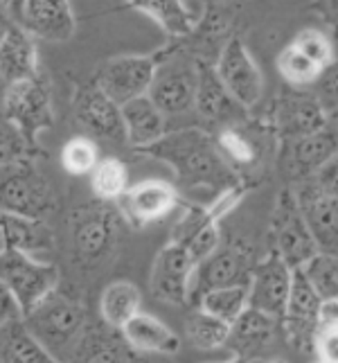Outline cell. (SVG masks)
<instances>
[{"label":"cell","mask_w":338,"mask_h":363,"mask_svg":"<svg viewBox=\"0 0 338 363\" xmlns=\"http://www.w3.org/2000/svg\"><path fill=\"white\" fill-rule=\"evenodd\" d=\"M142 152L165 160L185 190H192V187L228 190L237 185V174L230 162L221 156L217 143L201 129H179L165 133L158 143Z\"/></svg>","instance_id":"1"},{"label":"cell","mask_w":338,"mask_h":363,"mask_svg":"<svg viewBox=\"0 0 338 363\" xmlns=\"http://www.w3.org/2000/svg\"><path fill=\"white\" fill-rule=\"evenodd\" d=\"M23 323L50 354L64 363L72 361L74 347L86 330L81 307L57 291L36 305L28 316H23Z\"/></svg>","instance_id":"2"},{"label":"cell","mask_w":338,"mask_h":363,"mask_svg":"<svg viewBox=\"0 0 338 363\" xmlns=\"http://www.w3.org/2000/svg\"><path fill=\"white\" fill-rule=\"evenodd\" d=\"M120 212L108 201L77 208L70 215V242L81 267H97L116 250L120 237Z\"/></svg>","instance_id":"3"},{"label":"cell","mask_w":338,"mask_h":363,"mask_svg":"<svg viewBox=\"0 0 338 363\" xmlns=\"http://www.w3.org/2000/svg\"><path fill=\"white\" fill-rule=\"evenodd\" d=\"M57 208L52 185L30 160L0 165V212L45 219Z\"/></svg>","instance_id":"4"},{"label":"cell","mask_w":338,"mask_h":363,"mask_svg":"<svg viewBox=\"0 0 338 363\" xmlns=\"http://www.w3.org/2000/svg\"><path fill=\"white\" fill-rule=\"evenodd\" d=\"M0 282L14 296L21 314L28 316L36 305L57 291L59 269L47 262H39L30 253L7 250L0 255Z\"/></svg>","instance_id":"5"},{"label":"cell","mask_w":338,"mask_h":363,"mask_svg":"<svg viewBox=\"0 0 338 363\" xmlns=\"http://www.w3.org/2000/svg\"><path fill=\"white\" fill-rule=\"evenodd\" d=\"M3 118L9 124H14L25 140H28V145L34 149L36 135L55 124L52 95H50V86L45 77L34 74L30 79L7 84Z\"/></svg>","instance_id":"6"},{"label":"cell","mask_w":338,"mask_h":363,"mask_svg":"<svg viewBox=\"0 0 338 363\" xmlns=\"http://www.w3.org/2000/svg\"><path fill=\"white\" fill-rule=\"evenodd\" d=\"M271 233L275 242L273 253H278L291 269L305 267L309 259L318 255V246L307 228L305 215L300 210L293 190H284L280 194L273 212Z\"/></svg>","instance_id":"7"},{"label":"cell","mask_w":338,"mask_h":363,"mask_svg":"<svg viewBox=\"0 0 338 363\" xmlns=\"http://www.w3.org/2000/svg\"><path fill=\"white\" fill-rule=\"evenodd\" d=\"M322 298L309 282L305 269H293L291 291L286 300L284 316L280 318L286 341H289L298 352H314L316 336H318V309Z\"/></svg>","instance_id":"8"},{"label":"cell","mask_w":338,"mask_h":363,"mask_svg":"<svg viewBox=\"0 0 338 363\" xmlns=\"http://www.w3.org/2000/svg\"><path fill=\"white\" fill-rule=\"evenodd\" d=\"M158 68V59L152 55H122L104 61L97 68L95 84L116 104H127L129 99L149 93Z\"/></svg>","instance_id":"9"},{"label":"cell","mask_w":338,"mask_h":363,"mask_svg":"<svg viewBox=\"0 0 338 363\" xmlns=\"http://www.w3.org/2000/svg\"><path fill=\"white\" fill-rule=\"evenodd\" d=\"M215 70L225 91L240 106L248 108L259 102L261 93H264V77L242 39L235 36L223 45Z\"/></svg>","instance_id":"10"},{"label":"cell","mask_w":338,"mask_h":363,"mask_svg":"<svg viewBox=\"0 0 338 363\" xmlns=\"http://www.w3.org/2000/svg\"><path fill=\"white\" fill-rule=\"evenodd\" d=\"M147 95L165 118H179L192 111L196 95V64H187L181 57L158 64Z\"/></svg>","instance_id":"11"},{"label":"cell","mask_w":338,"mask_h":363,"mask_svg":"<svg viewBox=\"0 0 338 363\" xmlns=\"http://www.w3.org/2000/svg\"><path fill=\"white\" fill-rule=\"evenodd\" d=\"M72 111L77 122L89 131L93 140H104L111 145L127 143L120 104L113 102L95 82L81 86L77 91L72 102Z\"/></svg>","instance_id":"12"},{"label":"cell","mask_w":338,"mask_h":363,"mask_svg":"<svg viewBox=\"0 0 338 363\" xmlns=\"http://www.w3.org/2000/svg\"><path fill=\"white\" fill-rule=\"evenodd\" d=\"M293 269L278 255L271 253L253 267L248 278V307L264 311L273 318H282L289 300Z\"/></svg>","instance_id":"13"},{"label":"cell","mask_w":338,"mask_h":363,"mask_svg":"<svg viewBox=\"0 0 338 363\" xmlns=\"http://www.w3.org/2000/svg\"><path fill=\"white\" fill-rule=\"evenodd\" d=\"M250 253L242 246H223L215 253L208 255L203 262H198L192 273L190 282V298L198 300L203 294L212 289L232 284H248L250 271H253Z\"/></svg>","instance_id":"14"},{"label":"cell","mask_w":338,"mask_h":363,"mask_svg":"<svg viewBox=\"0 0 338 363\" xmlns=\"http://www.w3.org/2000/svg\"><path fill=\"white\" fill-rule=\"evenodd\" d=\"M194 259L181 244L169 242L160 248L152 269V296L167 305H185L190 298Z\"/></svg>","instance_id":"15"},{"label":"cell","mask_w":338,"mask_h":363,"mask_svg":"<svg viewBox=\"0 0 338 363\" xmlns=\"http://www.w3.org/2000/svg\"><path fill=\"white\" fill-rule=\"evenodd\" d=\"M176 206V187H171L165 181H142L137 185H129V190L120 199L122 217L135 228L162 221Z\"/></svg>","instance_id":"16"},{"label":"cell","mask_w":338,"mask_h":363,"mask_svg":"<svg viewBox=\"0 0 338 363\" xmlns=\"http://www.w3.org/2000/svg\"><path fill=\"white\" fill-rule=\"evenodd\" d=\"M327 111L320 106L316 95L289 91L275 102V129L282 140L311 135L325 129Z\"/></svg>","instance_id":"17"},{"label":"cell","mask_w":338,"mask_h":363,"mask_svg":"<svg viewBox=\"0 0 338 363\" xmlns=\"http://www.w3.org/2000/svg\"><path fill=\"white\" fill-rule=\"evenodd\" d=\"M295 199L305 215L307 228L318 246V253L338 257V203L320 194L311 181L300 187Z\"/></svg>","instance_id":"18"},{"label":"cell","mask_w":338,"mask_h":363,"mask_svg":"<svg viewBox=\"0 0 338 363\" xmlns=\"http://www.w3.org/2000/svg\"><path fill=\"white\" fill-rule=\"evenodd\" d=\"M23 28L32 36L64 43L74 34V14L68 0H25Z\"/></svg>","instance_id":"19"},{"label":"cell","mask_w":338,"mask_h":363,"mask_svg":"<svg viewBox=\"0 0 338 363\" xmlns=\"http://www.w3.org/2000/svg\"><path fill=\"white\" fill-rule=\"evenodd\" d=\"M124 343L135 352L145 354H176L181 350V339L167 323L154 314L137 311V314L120 330Z\"/></svg>","instance_id":"20"},{"label":"cell","mask_w":338,"mask_h":363,"mask_svg":"<svg viewBox=\"0 0 338 363\" xmlns=\"http://www.w3.org/2000/svg\"><path fill=\"white\" fill-rule=\"evenodd\" d=\"M284 167L289 179L309 181L320 169L325 160H329L336 154L334 138L327 129L316 131L311 135L293 138V140H284Z\"/></svg>","instance_id":"21"},{"label":"cell","mask_w":338,"mask_h":363,"mask_svg":"<svg viewBox=\"0 0 338 363\" xmlns=\"http://www.w3.org/2000/svg\"><path fill=\"white\" fill-rule=\"evenodd\" d=\"M171 242L181 244L198 264L219 248V217L210 208H192L174 228Z\"/></svg>","instance_id":"22"},{"label":"cell","mask_w":338,"mask_h":363,"mask_svg":"<svg viewBox=\"0 0 338 363\" xmlns=\"http://www.w3.org/2000/svg\"><path fill=\"white\" fill-rule=\"evenodd\" d=\"M39 74V52L34 36L23 25H11L0 41V77L5 84L30 79Z\"/></svg>","instance_id":"23"},{"label":"cell","mask_w":338,"mask_h":363,"mask_svg":"<svg viewBox=\"0 0 338 363\" xmlns=\"http://www.w3.org/2000/svg\"><path fill=\"white\" fill-rule=\"evenodd\" d=\"M120 111L124 133H127V145H131L133 149L152 147L167 133V118L149 99V95L129 99L127 104L120 106Z\"/></svg>","instance_id":"24"},{"label":"cell","mask_w":338,"mask_h":363,"mask_svg":"<svg viewBox=\"0 0 338 363\" xmlns=\"http://www.w3.org/2000/svg\"><path fill=\"white\" fill-rule=\"evenodd\" d=\"M55 244L52 228L45 219H30L0 212V255L7 250H21V253H43Z\"/></svg>","instance_id":"25"},{"label":"cell","mask_w":338,"mask_h":363,"mask_svg":"<svg viewBox=\"0 0 338 363\" xmlns=\"http://www.w3.org/2000/svg\"><path fill=\"white\" fill-rule=\"evenodd\" d=\"M194 108L196 113L210 120V122H223L235 118V113L240 106L230 97V93L225 91V86L221 84L219 74L215 66L198 61L196 64V95H194Z\"/></svg>","instance_id":"26"},{"label":"cell","mask_w":338,"mask_h":363,"mask_svg":"<svg viewBox=\"0 0 338 363\" xmlns=\"http://www.w3.org/2000/svg\"><path fill=\"white\" fill-rule=\"evenodd\" d=\"M278 323H280L278 318L264 314V311L246 307L240 314V318L230 325V334L225 345L232 347L235 357L242 359L253 357L273 339Z\"/></svg>","instance_id":"27"},{"label":"cell","mask_w":338,"mask_h":363,"mask_svg":"<svg viewBox=\"0 0 338 363\" xmlns=\"http://www.w3.org/2000/svg\"><path fill=\"white\" fill-rule=\"evenodd\" d=\"M0 363H64L52 357L28 330L23 318L0 328Z\"/></svg>","instance_id":"28"},{"label":"cell","mask_w":338,"mask_h":363,"mask_svg":"<svg viewBox=\"0 0 338 363\" xmlns=\"http://www.w3.org/2000/svg\"><path fill=\"white\" fill-rule=\"evenodd\" d=\"M140 300H142L140 289L133 282L127 280L111 282L102 294V300H99V311H102L104 325L120 332L140 311Z\"/></svg>","instance_id":"29"},{"label":"cell","mask_w":338,"mask_h":363,"mask_svg":"<svg viewBox=\"0 0 338 363\" xmlns=\"http://www.w3.org/2000/svg\"><path fill=\"white\" fill-rule=\"evenodd\" d=\"M124 3L154 18L169 36H187L194 30V18L185 0H124Z\"/></svg>","instance_id":"30"},{"label":"cell","mask_w":338,"mask_h":363,"mask_svg":"<svg viewBox=\"0 0 338 363\" xmlns=\"http://www.w3.org/2000/svg\"><path fill=\"white\" fill-rule=\"evenodd\" d=\"M91 190L99 201H120L129 190L127 165L116 156L99 158L91 172Z\"/></svg>","instance_id":"31"},{"label":"cell","mask_w":338,"mask_h":363,"mask_svg":"<svg viewBox=\"0 0 338 363\" xmlns=\"http://www.w3.org/2000/svg\"><path fill=\"white\" fill-rule=\"evenodd\" d=\"M198 307L219 320L232 325L240 318L242 311L248 307V284H232L212 289L198 298Z\"/></svg>","instance_id":"32"},{"label":"cell","mask_w":338,"mask_h":363,"mask_svg":"<svg viewBox=\"0 0 338 363\" xmlns=\"http://www.w3.org/2000/svg\"><path fill=\"white\" fill-rule=\"evenodd\" d=\"M185 332L198 350H217L228 341L230 325L198 307L185 318Z\"/></svg>","instance_id":"33"},{"label":"cell","mask_w":338,"mask_h":363,"mask_svg":"<svg viewBox=\"0 0 338 363\" xmlns=\"http://www.w3.org/2000/svg\"><path fill=\"white\" fill-rule=\"evenodd\" d=\"M99 160V152L93 138L89 135H74L61 149V165L72 177H86Z\"/></svg>","instance_id":"34"},{"label":"cell","mask_w":338,"mask_h":363,"mask_svg":"<svg viewBox=\"0 0 338 363\" xmlns=\"http://www.w3.org/2000/svg\"><path fill=\"white\" fill-rule=\"evenodd\" d=\"M278 70L282 72V77L286 82H291L295 86H311L318 77L322 68L314 64L309 57H305L298 48L289 45L284 48L278 57Z\"/></svg>","instance_id":"35"},{"label":"cell","mask_w":338,"mask_h":363,"mask_svg":"<svg viewBox=\"0 0 338 363\" xmlns=\"http://www.w3.org/2000/svg\"><path fill=\"white\" fill-rule=\"evenodd\" d=\"M320 298H338V257L318 253L303 267Z\"/></svg>","instance_id":"36"},{"label":"cell","mask_w":338,"mask_h":363,"mask_svg":"<svg viewBox=\"0 0 338 363\" xmlns=\"http://www.w3.org/2000/svg\"><path fill=\"white\" fill-rule=\"evenodd\" d=\"M217 147L221 156L230 162V165H253L257 158V145L250 140L246 133H242L240 129H223L217 135Z\"/></svg>","instance_id":"37"},{"label":"cell","mask_w":338,"mask_h":363,"mask_svg":"<svg viewBox=\"0 0 338 363\" xmlns=\"http://www.w3.org/2000/svg\"><path fill=\"white\" fill-rule=\"evenodd\" d=\"M291 45L298 48L300 52H303L305 57H309L311 61H314V64H318L322 70L336 61L334 43H332L329 36L322 34L320 30H303L293 39Z\"/></svg>","instance_id":"38"},{"label":"cell","mask_w":338,"mask_h":363,"mask_svg":"<svg viewBox=\"0 0 338 363\" xmlns=\"http://www.w3.org/2000/svg\"><path fill=\"white\" fill-rule=\"evenodd\" d=\"M34 149L28 145V140L23 138V133L9 124L5 118H0V165L16 160H28V156Z\"/></svg>","instance_id":"39"},{"label":"cell","mask_w":338,"mask_h":363,"mask_svg":"<svg viewBox=\"0 0 338 363\" xmlns=\"http://www.w3.org/2000/svg\"><path fill=\"white\" fill-rule=\"evenodd\" d=\"M314 86H316L314 95L325 111L338 108V59L320 72V77L314 82Z\"/></svg>","instance_id":"40"},{"label":"cell","mask_w":338,"mask_h":363,"mask_svg":"<svg viewBox=\"0 0 338 363\" xmlns=\"http://www.w3.org/2000/svg\"><path fill=\"white\" fill-rule=\"evenodd\" d=\"M309 181L314 183V187L320 194L338 203V152L329 160H325L320 169Z\"/></svg>","instance_id":"41"},{"label":"cell","mask_w":338,"mask_h":363,"mask_svg":"<svg viewBox=\"0 0 338 363\" xmlns=\"http://www.w3.org/2000/svg\"><path fill=\"white\" fill-rule=\"evenodd\" d=\"M316 352H318V361L322 363H338V330L318 332Z\"/></svg>","instance_id":"42"},{"label":"cell","mask_w":338,"mask_h":363,"mask_svg":"<svg viewBox=\"0 0 338 363\" xmlns=\"http://www.w3.org/2000/svg\"><path fill=\"white\" fill-rule=\"evenodd\" d=\"M338 330V298H322L318 309V332Z\"/></svg>","instance_id":"43"},{"label":"cell","mask_w":338,"mask_h":363,"mask_svg":"<svg viewBox=\"0 0 338 363\" xmlns=\"http://www.w3.org/2000/svg\"><path fill=\"white\" fill-rule=\"evenodd\" d=\"M16 318H23L21 307L14 300V296L9 294L7 286L0 282V328L7 325V323H11V320H16Z\"/></svg>","instance_id":"44"},{"label":"cell","mask_w":338,"mask_h":363,"mask_svg":"<svg viewBox=\"0 0 338 363\" xmlns=\"http://www.w3.org/2000/svg\"><path fill=\"white\" fill-rule=\"evenodd\" d=\"M314 9L325 23L338 30V0H314Z\"/></svg>","instance_id":"45"},{"label":"cell","mask_w":338,"mask_h":363,"mask_svg":"<svg viewBox=\"0 0 338 363\" xmlns=\"http://www.w3.org/2000/svg\"><path fill=\"white\" fill-rule=\"evenodd\" d=\"M0 7L7 11L11 23L23 25V11H25V0H0Z\"/></svg>","instance_id":"46"},{"label":"cell","mask_w":338,"mask_h":363,"mask_svg":"<svg viewBox=\"0 0 338 363\" xmlns=\"http://www.w3.org/2000/svg\"><path fill=\"white\" fill-rule=\"evenodd\" d=\"M325 129L329 131V135L334 138V145H336V152H338V108L327 111V120H325Z\"/></svg>","instance_id":"47"},{"label":"cell","mask_w":338,"mask_h":363,"mask_svg":"<svg viewBox=\"0 0 338 363\" xmlns=\"http://www.w3.org/2000/svg\"><path fill=\"white\" fill-rule=\"evenodd\" d=\"M11 25H14V23H11V18L7 16V11L0 7V41H3V36L7 34V30L11 28Z\"/></svg>","instance_id":"48"},{"label":"cell","mask_w":338,"mask_h":363,"mask_svg":"<svg viewBox=\"0 0 338 363\" xmlns=\"http://www.w3.org/2000/svg\"><path fill=\"white\" fill-rule=\"evenodd\" d=\"M5 91H7V84L5 79L0 77V118H3V102H5Z\"/></svg>","instance_id":"49"},{"label":"cell","mask_w":338,"mask_h":363,"mask_svg":"<svg viewBox=\"0 0 338 363\" xmlns=\"http://www.w3.org/2000/svg\"><path fill=\"white\" fill-rule=\"evenodd\" d=\"M332 43H334V55H336V59H338V30H336V34H334Z\"/></svg>","instance_id":"50"},{"label":"cell","mask_w":338,"mask_h":363,"mask_svg":"<svg viewBox=\"0 0 338 363\" xmlns=\"http://www.w3.org/2000/svg\"><path fill=\"white\" fill-rule=\"evenodd\" d=\"M225 363H246V359H242V357H235V359H230V361H225Z\"/></svg>","instance_id":"51"},{"label":"cell","mask_w":338,"mask_h":363,"mask_svg":"<svg viewBox=\"0 0 338 363\" xmlns=\"http://www.w3.org/2000/svg\"><path fill=\"white\" fill-rule=\"evenodd\" d=\"M261 363H286V361H282V359H273V361H261Z\"/></svg>","instance_id":"52"},{"label":"cell","mask_w":338,"mask_h":363,"mask_svg":"<svg viewBox=\"0 0 338 363\" xmlns=\"http://www.w3.org/2000/svg\"><path fill=\"white\" fill-rule=\"evenodd\" d=\"M314 363H322V361H314Z\"/></svg>","instance_id":"53"}]
</instances>
